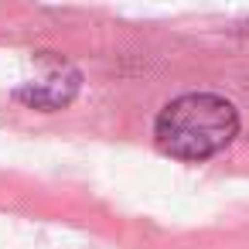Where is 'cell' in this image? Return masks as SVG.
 I'll return each mask as SVG.
<instances>
[{"instance_id": "cell-1", "label": "cell", "mask_w": 249, "mask_h": 249, "mask_svg": "<svg viewBox=\"0 0 249 249\" xmlns=\"http://www.w3.org/2000/svg\"><path fill=\"white\" fill-rule=\"evenodd\" d=\"M239 133V113L215 92H188L171 99L154 123L157 147L181 160H205L232 143Z\"/></svg>"}, {"instance_id": "cell-2", "label": "cell", "mask_w": 249, "mask_h": 249, "mask_svg": "<svg viewBox=\"0 0 249 249\" xmlns=\"http://www.w3.org/2000/svg\"><path fill=\"white\" fill-rule=\"evenodd\" d=\"M79 92V72L75 69H69L65 62L58 65V62H52L38 79H31L18 96L28 103V106H35V109H45V113H52V109H62L65 103H72V96Z\"/></svg>"}]
</instances>
